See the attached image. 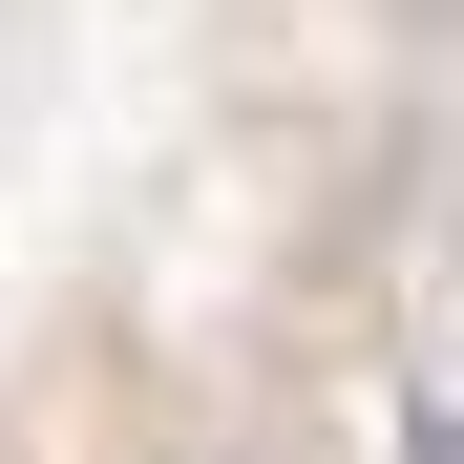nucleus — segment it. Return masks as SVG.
<instances>
[{
	"label": "nucleus",
	"instance_id": "1",
	"mask_svg": "<svg viewBox=\"0 0 464 464\" xmlns=\"http://www.w3.org/2000/svg\"><path fill=\"white\" fill-rule=\"evenodd\" d=\"M401 464H464V401H422V422H401Z\"/></svg>",
	"mask_w": 464,
	"mask_h": 464
}]
</instances>
